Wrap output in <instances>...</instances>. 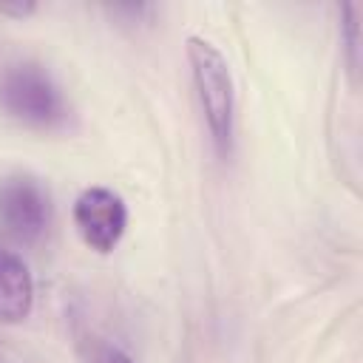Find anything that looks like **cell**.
I'll return each mask as SVG.
<instances>
[{
	"label": "cell",
	"instance_id": "cell-1",
	"mask_svg": "<svg viewBox=\"0 0 363 363\" xmlns=\"http://www.w3.org/2000/svg\"><path fill=\"white\" fill-rule=\"evenodd\" d=\"M184 51L213 145L221 156H227L233 147V128H235V91H233L230 65L210 40L196 34L187 37Z\"/></svg>",
	"mask_w": 363,
	"mask_h": 363
},
{
	"label": "cell",
	"instance_id": "cell-2",
	"mask_svg": "<svg viewBox=\"0 0 363 363\" xmlns=\"http://www.w3.org/2000/svg\"><path fill=\"white\" fill-rule=\"evenodd\" d=\"M0 105L9 116L34 128H54L65 119L60 88L37 65H14L6 71L0 82Z\"/></svg>",
	"mask_w": 363,
	"mask_h": 363
},
{
	"label": "cell",
	"instance_id": "cell-3",
	"mask_svg": "<svg viewBox=\"0 0 363 363\" xmlns=\"http://www.w3.org/2000/svg\"><path fill=\"white\" fill-rule=\"evenodd\" d=\"M71 216H74V227L79 238L102 255H108L122 241L125 227H128L125 199L113 193L111 187H85L77 196Z\"/></svg>",
	"mask_w": 363,
	"mask_h": 363
},
{
	"label": "cell",
	"instance_id": "cell-4",
	"mask_svg": "<svg viewBox=\"0 0 363 363\" xmlns=\"http://www.w3.org/2000/svg\"><path fill=\"white\" fill-rule=\"evenodd\" d=\"M0 224L23 244L37 241L48 227V196L31 179H9L0 187Z\"/></svg>",
	"mask_w": 363,
	"mask_h": 363
},
{
	"label": "cell",
	"instance_id": "cell-5",
	"mask_svg": "<svg viewBox=\"0 0 363 363\" xmlns=\"http://www.w3.org/2000/svg\"><path fill=\"white\" fill-rule=\"evenodd\" d=\"M34 306V278L28 264L0 250V323H20L31 315Z\"/></svg>",
	"mask_w": 363,
	"mask_h": 363
},
{
	"label": "cell",
	"instance_id": "cell-6",
	"mask_svg": "<svg viewBox=\"0 0 363 363\" xmlns=\"http://www.w3.org/2000/svg\"><path fill=\"white\" fill-rule=\"evenodd\" d=\"M0 14H9V17H28V14H34V3H0Z\"/></svg>",
	"mask_w": 363,
	"mask_h": 363
},
{
	"label": "cell",
	"instance_id": "cell-7",
	"mask_svg": "<svg viewBox=\"0 0 363 363\" xmlns=\"http://www.w3.org/2000/svg\"><path fill=\"white\" fill-rule=\"evenodd\" d=\"M99 363H133L122 349H116V346H105L102 352H99Z\"/></svg>",
	"mask_w": 363,
	"mask_h": 363
}]
</instances>
